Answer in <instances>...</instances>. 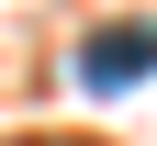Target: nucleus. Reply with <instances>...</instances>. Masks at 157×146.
<instances>
[{
  "label": "nucleus",
  "mask_w": 157,
  "mask_h": 146,
  "mask_svg": "<svg viewBox=\"0 0 157 146\" xmlns=\"http://www.w3.org/2000/svg\"><path fill=\"white\" fill-rule=\"evenodd\" d=\"M146 68H157V23H101L78 45V79H90V90H135Z\"/></svg>",
  "instance_id": "f257e3e1"
}]
</instances>
